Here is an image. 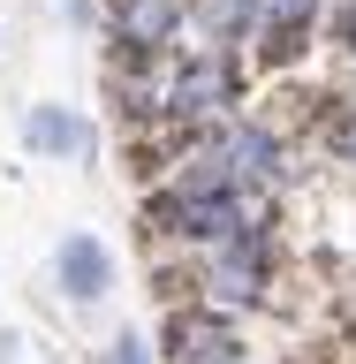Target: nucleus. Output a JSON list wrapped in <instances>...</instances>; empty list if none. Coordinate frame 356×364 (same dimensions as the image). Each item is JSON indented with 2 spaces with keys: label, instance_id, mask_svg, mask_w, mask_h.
Instances as JSON below:
<instances>
[{
  "label": "nucleus",
  "instance_id": "obj_1",
  "mask_svg": "<svg viewBox=\"0 0 356 364\" xmlns=\"http://www.w3.org/2000/svg\"><path fill=\"white\" fill-rule=\"evenodd\" d=\"M205 289L220 296V304H258V296H266V235H258V220H250L243 235L212 243V258H205Z\"/></svg>",
  "mask_w": 356,
  "mask_h": 364
},
{
  "label": "nucleus",
  "instance_id": "obj_7",
  "mask_svg": "<svg viewBox=\"0 0 356 364\" xmlns=\"http://www.w3.org/2000/svg\"><path fill=\"white\" fill-rule=\"evenodd\" d=\"M31 144H38V152H68V159H91V129L76 122V114H53V107H38V114H31Z\"/></svg>",
  "mask_w": 356,
  "mask_h": 364
},
{
  "label": "nucleus",
  "instance_id": "obj_3",
  "mask_svg": "<svg viewBox=\"0 0 356 364\" xmlns=\"http://www.w3.org/2000/svg\"><path fill=\"white\" fill-rule=\"evenodd\" d=\"M167 364H243V334L220 311H175L167 318Z\"/></svg>",
  "mask_w": 356,
  "mask_h": 364
},
{
  "label": "nucleus",
  "instance_id": "obj_2",
  "mask_svg": "<svg viewBox=\"0 0 356 364\" xmlns=\"http://www.w3.org/2000/svg\"><path fill=\"white\" fill-rule=\"evenodd\" d=\"M235 107V61L227 53H205V61H175V76H167V114H220Z\"/></svg>",
  "mask_w": 356,
  "mask_h": 364
},
{
  "label": "nucleus",
  "instance_id": "obj_10",
  "mask_svg": "<svg viewBox=\"0 0 356 364\" xmlns=\"http://www.w3.org/2000/svg\"><path fill=\"white\" fill-rule=\"evenodd\" d=\"M341 46H356V0H349V16H341Z\"/></svg>",
  "mask_w": 356,
  "mask_h": 364
},
{
  "label": "nucleus",
  "instance_id": "obj_4",
  "mask_svg": "<svg viewBox=\"0 0 356 364\" xmlns=\"http://www.w3.org/2000/svg\"><path fill=\"white\" fill-rule=\"evenodd\" d=\"M175 31H182V0H122L114 8V38L129 61H159L175 46Z\"/></svg>",
  "mask_w": 356,
  "mask_h": 364
},
{
  "label": "nucleus",
  "instance_id": "obj_5",
  "mask_svg": "<svg viewBox=\"0 0 356 364\" xmlns=\"http://www.w3.org/2000/svg\"><path fill=\"white\" fill-rule=\"evenodd\" d=\"M311 31V0H258V23H250V38L266 61H296V46Z\"/></svg>",
  "mask_w": 356,
  "mask_h": 364
},
{
  "label": "nucleus",
  "instance_id": "obj_9",
  "mask_svg": "<svg viewBox=\"0 0 356 364\" xmlns=\"http://www.w3.org/2000/svg\"><path fill=\"white\" fill-rule=\"evenodd\" d=\"M114 364H144V349H136V341H122V349H114Z\"/></svg>",
  "mask_w": 356,
  "mask_h": 364
},
{
  "label": "nucleus",
  "instance_id": "obj_8",
  "mask_svg": "<svg viewBox=\"0 0 356 364\" xmlns=\"http://www.w3.org/2000/svg\"><path fill=\"white\" fill-rule=\"evenodd\" d=\"M198 16L212 38H243L250 23H258V0H198Z\"/></svg>",
  "mask_w": 356,
  "mask_h": 364
},
{
  "label": "nucleus",
  "instance_id": "obj_6",
  "mask_svg": "<svg viewBox=\"0 0 356 364\" xmlns=\"http://www.w3.org/2000/svg\"><path fill=\"white\" fill-rule=\"evenodd\" d=\"M61 289L76 296V304H91V296H107V281H114V258H107V243L99 235H68L61 243Z\"/></svg>",
  "mask_w": 356,
  "mask_h": 364
}]
</instances>
